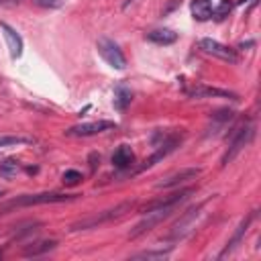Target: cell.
Here are the masks:
<instances>
[{"mask_svg": "<svg viewBox=\"0 0 261 261\" xmlns=\"http://www.w3.org/2000/svg\"><path fill=\"white\" fill-rule=\"evenodd\" d=\"M253 139V124H247V126H241L237 133H234V137L230 139V143H228V149H226V153L222 155V165H228L241 151H243V147H247V143Z\"/></svg>", "mask_w": 261, "mask_h": 261, "instance_id": "8992f818", "label": "cell"}, {"mask_svg": "<svg viewBox=\"0 0 261 261\" xmlns=\"http://www.w3.org/2000/svg\"><path fill=\"white\" fill-rule=\"evenodd\" d=\"M96 49H98L100 57H102L110 67H114V69H124V67H126V57H124L122 49H120L112 39H106V37L98 39Z\"/></svg>", "mask_w": 261, "mask_h": 261, "instance_id": "277c9868", "label": "cell"}, {"mask_svg": "<svg viewBox=\"0 0 261 261\" xmlns=\"http://www.w3.org/2000/svg\"><path fill=\"white\" fill-rule=\"evenodd\" d=\"M80 181H82V173H80V171L67 169V171L63 173V184H65V186H75V184H80Z\"/></svg>", "mask_w": 261, "mask_h": 261, "instance_id": "44dd1931", "label": "cell"}, {"mask_svg": "<svg viewBox=\"0 0 261 261\" xmlns=\"http://www.w3.org/2000/svg\"><path fill=\"white\" fill-rule=\"evenodd\" d=\"M253 218H255V212H251V214H249V216H247V218H245V220H243V222L239 224V228H237V232L232 234V239H230V241L226 243V247H224V251H222V253H220L218 257H226L228 253H232V249H234V247L239 245V241H241V239H243V234L247 232V228H249V224L253 222Z\"/></svg>", "mask_w": 261, "mask_h": 261, "instance_id": "4fadbf2b", "label": "cell"}, {"mask_svg": "<svg viewBox=\"0 0 261 261\" xmlns=\"http://www.w3.org/2000/svg\"><path fill=\"white\" fill-rule=\"evenodd\" d=\"M27 143H33V139H29V137H0V149L16 147V145H27Z\"/></svg>", "mask_w": 261, "mask_h": 261, "instance_id": "d6986e66", "label": "cell"}, {"mask_svg": "<svg viewBox=\"0 0 261 261\" xmlns=\"http://www.w3.org/2000/svg\"><path fill=\"white\" fill-rule=\"evenodd\" d=\"M20 171V161L16 159H4L0 163V175L2 177H14Z\"/></svg>", "mask_w": 261, "mask_h": 261, "instance_id": "ac0fdd59", "label": "cell"}, {"mask_svg": "<svg viewBox=\"0 0 261 261\" xmlns=\"http://www.w3.org/2000/svg\"><path fill=\"white\" fill-rule=\"evenodd\" d=\"M198 47L204 53H208V55H212L216 59H222L226 63H239V59H241L234 49H230V47H226V45H222V43H218L214 39H200Z\"/></svg>", "mask_w": 261, "mask_h": 261, "instance_id": "5b68a950", "label": "cell"}, {"mask_svg": "<svg viewBox=\"0 0 261 261\" xmlns=\"http://www.w3.org/2000/svg\"><path fill=\"white\" fill-rule=\"evenodd\" d=\"M0 196H2V194H0Z\"/></svg>", "mask_w": 261, "mask_h": 261, "instance_id": "4316f807", "label": "cell"}, {"mask_svg": "<svg viewBox=\"0 0 261 261\" xmlns=\"http://www.w3.org/2000/svg\"><path fill=\"white\" fill-rule=\"evenodd\" d=\"M147 39L157 45H171L177 41V33H173L171 29H155V31L147 33Z\"/></svg>", "mask_w": 261, "mask_h": 261, "instance_id": "9a60e30c", "label": "cell"}, {"mask_svg": "<svg viewBox=\"0 0 261 261\" xmlns=\"http://www.w3.org/2000/svg\"><path fill=\"white\" fill-rule=\"evenodd\" d=\"M0 31L6 39V45H8V51H10V57L12 59H18L22 55V37L6 22H0Z\"/></svg>", "mask_w": 261, "mask_h": 261, "instance_id": "9c48e42d", "label": "cell"}, {"mask_svg": "<svg viewBox=\"0 0 261 261\" xmlns=\"http://www.w3.org/2000/svg\"><path fill=\"white\" fill-rule=\"evenodd\" d=\"M200 167H186V169H179V171H175V173H171L169 177H165V179H161L159 184H157V188H175V186H179V184H184V181H188V179H196L198 175H200Z\"/></svg>", "mask_w": 261, "mask_h": 261, "instance_id": "ba28073f", "label": "cell"}, {"mask_svg": "<svg viewBox=\"0 0 261 261\" xmlns=\"http://www.w3.org/2000/svg\"><path fill=\"white\" fill-rule=\"evenodd\" d=\"M39 6H55L57 4V0H35Z\"/></svg>", "mask_w": 261, "mask_h": 261, "instance_id": "603a6c76", "label": "cell"}, {"mask_svg": "<svg viewBox=\"0 0 261 261\" xmlns=\"http://www.w3.org/2000/svg\"><path fill=\"white\" fill-rule=\"evenodd\" d=\"M133 163H135V153H133V149H130L128 145L116 147V151L112 153V165L122 171V169H128Z\"/></svg>", "mask_w": 261, "mask_h": 261, "instance_id": "8fae6325", "label": "cell"}, {"mask_svg": "<svg viewBox=\"0 0 261 261\" xmlns=\"http://www.w3.org/2000/svg\"><path fill=\"white\" fill-rule=\"evenodd\" d=\"M192 16L196 18V20H200V22H204V20H208V18H212V2L210 0H192Z\"/></svg>", "mask_w": 261, "mask_h": 261, "instance_id": "5bb4252c", "label": "cell"}, {"mask_svg": "<svg viewBox=\"0 0 261 261\" xmlns=\"http://www.w3.org/2000/svg\"><path fill=\"white\" fill-rule=\"evenodd\" d=\"M188 94L192 98H230V100L239 98L234 92L220 90V88H210V86H194V88L188 90Z\"/></svg>", "mask_w": 261, "mask_h": 261, "instance_id": "30bf717a", "label": "cell"}, {"mask_svg": "<svg viewBox=\"0 0 261 261\" xmlns=\"http://www.w3.org/2000/svg\"><path fill=\"white\" fill-rule=\"evenodd\" d=\"M0 257H2V253H0Z\"/></svg>", "mask_w": 261, "mask_h": 261, "instance_id": "484cf974", "label": "cell"}, {"mask_svg": "<svg viewBox=\"0 0 261 261\" xmlns=\"http://www.w3.org/2000/svg\"><path fill=\"white\" fill-rule=\"evenodd\" d=\"M232 10V2H228V0H222L220 4H218V8L216 10H212V14L216 16V18H224L228 12Z\"/></svg>", "mask_w": 261, "mask_h": 261, "instance_id": "7402d4cb", "label": "cell"}, {"mask_svg": "<svg viewBox=\"0 0 261 261\" xmlns=\"http://www.w3.org/2000/svg\"><path fill=\"white\" fill-rule=\"evenodd\" d=\"M173 212V206H155V208H149V210H143V220H139L137 224H135V228L130 230V239H137V237H141V234H145V232H149V230H153L159 222H163L169 214Z\"/></svg>", "mask_w": 261, "mask_h": 261, "instance_id": "3957f363", "label": "cell"}, {"mask_svg": "<svg viewBox=\"0 0 261 261\" xmlns=\"http://www.w3.org/2000/svg\"><path fill=\"white\" fill-rule=\"evenodd\" d=\"M130 208H133V202H122V204H118V206H114V208L102 210V212H98V214H92V216H88V218H84V220L71 224V230L96 228V226H100V224H106V222H110V220L122 216V214H124L126 210H130Z\"/></svg>", "mask_w": 261, "mask_h": 261, "instance_id": "7a4b0ae2", "label": "cell"}, {"mask_svg": "<svg viewBox=\"0 0 261 261\" xmlns=\"http://www.w3.org/2000/svg\"><path fill=\"white\" fill-rule=\"evenodd\" d=\"M169 255V249H157V251H141L135 255V259H163Z\"/></svg>", "mask_w": 261, "mask_h": 261, "instance_id": "ffe728a7", "label": "cell"}, {"mask_svg": "<svg viewBox=\"0 0 261 261\" xmlns=\"http://www.w3.org/2000/svg\"><path fill=\"white\" fill-rule=\"evenodd\" d=\"M77 194H59V192H41V194H22L18 198L8 200L6 204L0 206V212H8L12 208H22V206H39V204H57V202H69Z\"/></svg>", "mask_w": 261, "mask_h": 261, "instance_id": "6da1fadb", "label": "cell"}, {"mask_svg": "<svg viewBox=\"0 0 261 261\" xmlns=\"http://www.w3.org/2000/svg\"><path fill=\"white\" fill-rule=\"evenodd\" d=\"M55 241H39V243H31L29 247H24L22 255L24 257H37V255H43V253H49L51 249H55Z\"/></svg>", "mask_w": 261, "mask_h": 261, "instance_id": "2e32d148", "label": "cell"}, {"mask_svg": "<svg viewBox=\"0 0 261 261\" xmlns=\"http://www.w3.org/2000/svg\"><path fill=\"white\" fill-rule=\"evenodd\" d=\"M245 2H249V0H239V4H245Z\"/></svg>", "mask_w": 261, "mask_h": 261, "instance_id": "d4e9b609", "label": "cell"}, {"mask_svg": "<svg viewBox=\"0 0 261 261\" xmlns=\"http://www.w3.org/2000/svg\"><path fill=\"white\" fill-rule=\"evenodd\" d=\"M130 100H133V94H130V90L126 88V86H116V90H114V108L116 110H124L128 104H130Z\"/></svg>", "mask_w": 261, "mask_h": 261, "instance_id": "e0dca14e", "label": "cell"}, {"mask_svg": "<svg viewBox=\"0 0 261 261\" xmlns=\"http://www.w3.org/2000/svg\"><path fill=\"white\" fill-rule=\"evenodd\" d=\"M10 2H18V0H0V4H10Z\"/></svg>", "mask_w": 261, "mask_h": 261, "instance_id": "cb8c5ba5", "label": "cell"}, {"mask_svg": "<svg viewBox=\"0 0 261 261\" xmlns=\"http://www.w3.org/2000/svg\"><path fill=\"white\" fill-rule=\"evenodd\" d=\"M202 206H204V204H200V206H196V208H192V210H188V212H186V216H184V218H181V220H179V222H177V224L173 226V230H171V234H173L175 239H177V237L181 239V237H184V234H186L188 230H192L190 226H192V224H194V220L198 218V214H200V210H202Z\"/></svg>", "mask_w": 261, "mask_h": 261, "instance_id": "7c38bea8", "label": "cell"}, {"mask_svg": "<svg viewBox=\"0 0 261 261\" xmlns=\"http://www.w3.org/2000/svg\"><path fill=\"white\" fill-rule=\"evenodd\" d=\"M112 128H116V122L112 120H94V122H82V124L69 126L65 135L67 137H94V135H100Z\"/></svg>", "mask_w": 261, "mask_h": 261, "instance_id": "52a82bcc", "label": "cell"}]
</instances>
